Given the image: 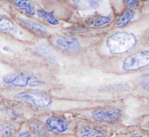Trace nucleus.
<instances>
[{"instance_id":"f257e3e1","label":"nucleus","mask_w":149,"mask_h":137,"mask_svg":"<svg viewBox=\"0 0 149 137\" xmlns=\"http://www.w3.org/2000/svg\"><path fill=\"white\" fill-rule=\"evenodd\" d=\"M138 42L135 34L126 31L111 33L106 40V46L112 55H122L134 48Z\"/></svg>"},{"instance_id":"f03ea898","label":"nucleus","mask_w":149,"mask_h":137,"mask_svg":"<svg viewBox=\"0 0 149 137\" xmlns=\"http://www.w3.org/2000/svg\"><path fill=\"white\" fill-rule=\"evenodd\" d=\"M3 81L15 87L34 88L45 84V81L39 75L27 72L10 73L3 77Z\"/></svg>"},{"instance_id":"7ed1b4c3","label":"nucleus","mask_w":149,"mask_h":137,"mask_svg":"<svg viewBox=\"0 0 149 137\" xmlns=\"http://www.w3.org/2000/svg\"><path fill=\"white\" fill-rule=\"evenodd\" d=\"M149 66V49L137 52L127 57L122 62V69L133 72Z\"/></svg>"},{"instance_id":"20e7f679","label":"nucleus","mask_w":149,"mask_h":137,"mask_svg":"<svg viewBox=\"0 0 149 137\" xmlns=\"http://www.w3.org/2000/svg\"><path fill=\"white\" fill-rule=\"evenodd\" d=\"M16 97L18 100L26 102L39 108L47 107L52 102V97L47 93L42 92V91H21L16 95Z\"/></svg>"},{"instance_id":"39448f33","label":"nucleus","mask_w":149,"mask_h":137,"mask_svg":"<svg viewBox=\"0 0 149 137\" xmlns=\"http://www.w3.org/2000/svg\"><path fill=\"white\" fill-rule=\"evenodd\" d=\"M122 114V110L119 108L101 107L93 110L91 113V118L100 123H113L120 119Z\"/></svg>"},{"instance_id":"423d86ee","label":"nucleus","mask_w":149,"mask_h":137,"mask_svg":"<svg viewBox=\"0 0 149 137\" xmlns=\"http://www.w3.org/2000/svg\"><path fill=\"white\" fill-rule=\"evenodd\" d=\"M45 125L49 132L62 134L69 129V123L63 118L52 116L48 117L45 120Z\"/></svg>"},{"instance_id":"0eeeda50","label":"nucleus","mask_w":149,"mask_h":137,"mask_svg":"<svg viewBox=\"0 0 149 137\" xmlns=\"http://www.w3.org/2000/svg\"><path fill=\"white\" fill-rule=\"evenodd\" d=\"M55 44L60 49L68 52H77L81 49L79 41L74 36H60L55 39Z\"/></svg>"},{"instance_id":"6e6552de","label":"nucleus","mask_w":149,"mask_h":137,"mask_svg":"<svg viewBox=\"0 0 149 137\" xmlns=\"http://www.w3.org/2000/svg\"><path fill=\"white\" fill-rule=\"evenodd\" d=\"M79 137H109V132L106 128L87 124L79 130Z\"/></svg>"},{"instance_id":"1a4fd4ad","label":"nucleus","mask_w":149,"mask_h":137,"mask_svg":"<svg viewBox=\"0 0 149 137\" xmlns=\"http://www.w3.org/2000/svg\"><path fill=\"white\" fill-rule=\"evenodd\" d=\"M19 20H20V23L23 25V27L27 28L29 31L36 36H40V37H45L47 34V30L45 28V26L37 22L33 21L29 19L22 18V17L19 18Z\"/></svg>"},{"instance_id":"9d476101","label":"nucleus","mask_w":149,"mask_h":137,"mask_svg":"<svg viewBox=\"0 0 149 137\" xmlns=\"http://www.w3.org/2000/svg\"><path fill=\"white\" fill-rule=\"evenodd\" d=\"M113 20L111 16L101 15H95L90 16L85 20V24L90 28H102L110 24Z\"/></svg>"},{"instance_id":"9b49d317","label":"nucleus","mask_w":149,"mask_h":137,"mask_svg":"<svg viewBox=\"0 0 149 137\" xmlns=\"http://www.w3.org/2000/svg\"><path fill=\"white\" fill-rule=\"evenodd\" d=\"M29 129L32 134L37 137H47L49 132L45 123L36 119L31 120L29 123Z\"/></svg>"},{"instance_id":"f8f14e48","label":"nucleus","mask_w":149,"mask_h":137,"mask_svg":"<svg viewBox=\"0 0 149 137\" xmlns=\"http://www.w3.org/2000/svg\"><path fill=\"white\" fill-rule=\"evenodd\" d=\"M15 7L29 16L34 15L36 8L32 0H13Z\"/></svg>"},{"instance_id":"ddd939ff","label":"nucleus","mask_w":149,"mask_h":137,"mask_svg":"<svg viewBox=\"0 0 149 137\" xmlns=\"http://www.w3.org/2000/svg\"><path fill=\"white\" fill-rule=\"evenodd\" d=\"M135 15V10L130 8L127 9V10L122 13V15L119 17V18L118 19L117 22H116V26L119 28L125 27V26H127V25L132 21V20L134 18Z\"/></svg>"},{"instance_id":"4468645a","label":"nucleus","mask_w":149,"mask_h":137,"mask_svg":"<svg viewBox=\"0 0 149 137\" xmlns=\"http://www.w3.org/2000/svg\"><path fill=\"white\" fill-rule=\"evenodd\" d=\"M37 14L39 17L43 18L44 20H46L49 24L52 25V26H57V25L59 24V21L55 17L53 12H48L41 9V10H37Z\"/></svg>"},{"instance_id":"2eb2a0df","label":"nucleus","mask_w":149,"mask_h":137,"mask_svg":"<svg viewBox=\"0 0 149 137\" xmlns=\"http://www.w3.org/2000/svg\"><path fill=\"white\" fill-rule=\"evenodd\" d=\"M15 134V129L7 123H0V135L2 137H13Z\"/></svg>"},{"instance_id":"dca6fc26","label":"nucleus","mask_w":149,"mask_h":137,"mask_svg":"<svg viewBox=\"0 0 149 137\" xmlns=\"http://www.w3.org/2000/svg\"><path fill=\"white\" fill-rule=\"evenodd\" d=\"M14 23L5 17H0V31L10 32L14 30Z\"/></svg>"},{"instance_id":"f3484780","label":"nucleus","mask_w":149,"mask_h":137,"mask_svg":"<svg viewBox=\"0 0 149 137\" xmlns=\"http://www.w3.org/2000/svg\"><path fill=\"white\" fill-rule=\"evenodd\" d=\"M140 81L142 88L146 91H149V72L145 73L140 77Z\"/></svg>"},{"instance_id":"a211bd4d","label":"nucleus","mask_w":149,"mask_h":137,"mask_svg":"<svg viewBox=\"0 0 149 137\" xmlns=\"http://www.w3.org/2000/svg\"><path fill=\"white\" fill-rule=\"evenodd\" d=\"M129 89V86L127 84H116V87L115 88L114 86H111L110 87L108 86L107 88L105 89V91H112V92H117L119 91H126Z\"/></svg>"},{"instance_id":"6ab92c4d","label":"nucleus","mask_w":149,"mask_h":137,"mask_svg":"<svg viewBox=\"0 0 149 137\" xmlns=\"http://www.w3.org/2000/svg\"><path fill=\"white\" fill-rule=\"evenodd\" d=\"M82 1L85 7L87 6L90 9H93V10L98 8L100 3L99 0H82Z\"/></svg>"},{"instance_id":"aec40b11","label":"nucleus","mask_w":149,"mask_h":137,"mask_svg":"<svg viewBox=\"0 0 149 137\" xmlns=\"http://www.w3.org/2000/svg\"><path fill=\"white\" fill-rule=\"evenodd\" d=\"M124 1L130 9H132V10L138 8L140 5L139 0H124Z\"/></svg>"},{"instance_id":"412c9836","label":"nucleus","mask_w":149,"mask_h":137,"mask_svg":"<svg viewBox=\"0 0 149 137\" xmlns=\"http://www.w3.org/2000/svg\"><path fill=\"white\" fill-rule=\"evenodd\" d=\"M17 137H33V134H32L31 132L23 131L19 134Z\"/></svg>"},{"instance_id":"4be33fe9","label":"nucleus","mask_w":149,"mask_h":137,"mask_svg":"<svg viewBox=\"0 0 149 137\" xmlns=\"http://www.w3.org/2000/svg\"><path fill=\"white\" fill-rule=\"evenodd\" d=\"M127 137H144V136H143V135L141 134L135 133V134H132L130 135V136Z\"/></svg>"},{"instance_id":"5701e85b","label":"nucleus","mask_w":149,"mask_h":137,"mask_svg":"<svg viewBox=\"0 0 149 137\" xmlns=\"http://www.w3.org/2000/svg\"><path fill=\"white\" fill-rule=\"evenodd\" d=\"M148 128H149V121L148 122Z\"/></svg>"},{"instance_id":"b1692460","label":"nucleus","mask_w":149,"mask_h":137,"mask_svg":"<svg viewBox=\"0 0 149 137\" xmlns=\"http://www.w3.org/2000/svg\"><path fill=\"white\" fill-rule=\"evenodd\" d=\"M148 39H149V35H148Z\"/></svg>"},{"instance_id":"393cba45","label":"nucleus","mask_w":149,"mask_h":137,"mask_svg":"<svg viewBox=\"0 0 149 137\" xmlns=\"http://www.w3.org/2000/svg\"><path fill=\"white\" fill-rule=\"evenodd\" d=\"M67 1H68V0H67Z\"/></svg>"}]
</instances>
